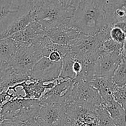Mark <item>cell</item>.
<instances>
[{"mask_svg":"<svg viewBox=\"0 0 126 126\" xmlns=\"http://www.w3.org/2000/svg\"><path fill=\"white\" fill-rule=\"evenodd\" d=\"M75 60V56L70 49L63 59V64L59 77L73 80L75 79L76 75L73 69V65Z\"/></svg>","mask_w":126,"mask_h":126,"instance_id":"cell-18","label":"cell"},{"mask_svg":"<svg viewBox=\"0 0 126 126\" xmlns=\"http://www.w3.org/2000/svg\"><path fill=\"white\" fill-rule=\"evenodd\" d=\"M74 80L59 77L56 79V84L51 89L45 90L39 102L44 103H64L67 104L72 90Z\"/></svg>","mask_w":126,"mask_h":126,"instance_id":"cell-8","label":"cell"},{"mask_svg":"<svg viewBox=\"0 0 126 126\" xmlns=\"http://www.w3.org/2000/svg\"><path fill=\"white\" fill-rule=\"evenodd\" d=\"M0 126H23V123L9 119H3L0 122Z\"/></svg>","mask_w":126,"mask_h":126,"instance_id":"cell-27","label":"cell"},{"mask_svg":"<svg viewBox=\"0 0 126 126\" xmlns=\"http://www.w3.org/2000/svg\"><path fill=\"white\" fill-rule=\"evenodd\" d=\"M39 100L16 98L6 102L1 107V120L24 122L35 118L38 110Z\"/></svg>","mask_w":126,"mask_h":126,"instance_id":"cell-3","label":"cell"},{"mask_svg":"<svg viewBox=\"0 0 126 126\" xmlns=\"http://www.w3.org/2000/svg\"><path fill=\"white\" fill-rule=\"evenodd\" d=\"M63 60L53 62L43 56L35 65L30 72V79L35 81L51 82L59 77Z\"/></svg>","mask_w":126,"mask_h":126,"instance_id":"cell-9","label":"cell"},{"mask_svg":"<svg viewBox=\"0 0 126 126\" xmlns=\"http://www.w3.org/2000/svg\"><path fill=\"white\" fill-rule=\"evenodd\" d=\"M50 43L69 47L75 46L87 36L73 27L63 25L51 30H46Z\"/></svg>","mask_w":126,"mask_h":126,"instance_id":"cell-10","label":"cell"},{"mask_svg":"<svg viewBox=\"0 0 126 126\" xmlns=\"http://www.w3.org/2000/svg\"><path fill=\"white\" fill-rule=\"evenodd\" d=\"M114 26L119 28L123 32L126 37V21H122V22H119L116 23Z\"/></svg>","mask_w":126,"mask_h":126,"instance_id":"cell-28","label":"cell"},{"mask_svg":"<svg viewBox=\"0 0 126 126\" xmlns=\"http://www.w3.org/2000/svg\"><path fill=\"white\" fill-rule=\"evenodd\" d=\"M17 45V52L8 64L16 72L30 76L33 66L43 57V48L23 44Z\"/></svg>","mask_w":126,"mask_h":126,"instance_id":"cell-4","label":"cell"},{"mask_svg":"<svg viewBox=\"0 0 126 126\" xmlns=\"http://www.w3.org/2000/svg\"><path fill=\"white\" fill-rule=\"evenodd\" d=\"M12 0H0V32L13 13Z\"/></svg>","mask_w":126,"mask_h":126,"instance_id":"cell-19","label":"cell"},{"mask_svg":"<svg viewBox=\"0 0 126 126\" xmlns=\"http://www.w3.org/2000/svg\"><path fill=\"white\" fill-rule=\"evenodd\" d=\"M14 71V70L7 63L0 61V86Z\"/></svg>","mask_w":126,"mask_h":126,"instance_id":"cell-25","label":"cell"},{"mask_svg":"<svg viewBox=\"0 0 126 126\" xmlns=\"http://www.w3.org/2000/svg\"><path fill=\"white\" fill-rule=\"evenodd\" d=\"M124 52L126 54V41L124 43V50H123Z\"/></svg>","mask_w":126,"mask_h":126,"instance_id":"cell-30","label":"cell"},{"mask_svg":"<svg viewBox=\"0 0 126 126\" xmlns=\"http://www.w3.org/2000/svg\"><path fill=\"white\" fill-rule=\"evenodd\" d=\"M124 50V44H119L112 40L111 38L106 39L101 46L100 47L99 51L105 52H122Z\"/></svg>","mask_w":126,"mask_h":126,"instance_id":"cell-22","label":"cell"},{"mask_svg":"<svg viewBox=\"0 0 126 126\" xmlns=\"http://www.w3.org/2000/svg\"><path fill=\"white\" fill-rule=\"evenodd\" d=\"M114 99L122 107L126 113V84L116 86L112 92Z\"/></svg>","mask_w":126,"mask_h":126,"instance_id":"cell-23","label":"cell"},{"mask_svg":"<svg viewBox=\"0 0 126 126\" xmlns=\"http://www.w3.org/2000/svg\"><path fill=\"white\" fill-rule=\"evenodd\" d=\"M17 44L34 46L44 47L50 43L47 36V30L35 20L32 22L23 30L12 34L9 37Z\"/></svg>","mask_w":126,"mask_h":126,"instance_id":"cell-6","label":"cell"},{"mask_svg":"<svg viewBox=\"0 0 126 126\" xmlns=\"http://www.w3.org/2000/svg\"><path fill=\"white\" fill-rule=\"evenodd\" d=\"M111 28L107 27L93 36H87L78 45L70 47L71 52L75 57L98 52L103 43L110 38L109 32Z\"/></svg>","mask_w":126,"mask_h":126,"instance_id":"cell-11","label":"cell"},{"mask_svg":"<svg viewBox=\"0 0 126 126\" xmlns=\"http://www.w3.org/2000/svg\"><path fill=\"white\" fill-rule=\"evenodd\" d=\"M107 0H86L75 9L65 25L73 27L86 36H93L111 27L107 21Z\"/></svg>","mask_w":126,"mask_h":126,"instance_id":"cell-1","label":"cell"},{"mask_svg":"<svg viewBox=\"0 0 126 126\" xmlns=\"http://www.w3.org/2000/svg\"><path fill=\"white\" fill-rule=\"evenodd\" d=\"M35 20V12L32 9L25 14L15 19L8 27L0 34V39L9 38L12 34L23 30L32 22Z\"/></svg>","mask_w":126,"mask_h":126,"instance_id":"cell-14","label":"cell"},{"mask_svg":"<svg viewBox=\"0 0 126 126\" xmlns=\"http://www.w3.org/2000/svg\"><path fill=\"white\" fill-rule=\"evenodd\" d=\"M61 1L64 6L75 11L79 5L86 0H61Z\"/></svg>","mask_w":126,"mask_h":126,"instance_id":"cell-26","label":"cell"},{"mask_svg":"<svg viewBox=\"0 0 126 126\" xmlns=\"http://www.w3.org/2000/svg\"><path fill=\"white\" fill-rule=\"evenodd\" d=\"M90 84L98 92L102 102L112 97V92L116 87L111 78L104 76H95Z\"/></svg>","mask_w":126,"mask_h":126,"instance_id":"cell-15","label":"cell"},{"mask_svg":"<svg viewBox=\"0 0 126 126\" xmlns=\"http://www.w3.org/2000/svg\"><path fill=\"white\" fill-rule=\"evenodd\" d=\"M101 105L106 110L117 126H126V111L114 99L113 97L103 102Z\"/></svg>","mask_w":126,"mask_h":126,"instance_id":"cell-16","label":"cell"},{"mask_svg":"<svg viewBox=\"0 0 126 126\" xmlns=\"http://www.w3.org/2000/svg\"><path fill=\"white\" fill-rule=\"evenodd\" d=\"M72 102L98 107L102 104V99L90 82L74 80L72 90L67 104Z\"/></svg>","mask_w":126,"mask_h":126,"instance_id":"cell-7","label":"cell"},{"mask_svg":"<svg viewBox=\"0 0 126 126\" xmlns=\"http://www.w3.org/2000/svg\"><path fill=\"white\" fill-rule=\"evenodd\" d=\"M17 42L11 38L0 39V61L9 63L17 50Z\"/></svg>","mask_w":126,"mask_h":126,"instance_id":"cell-17","label":"cell"},{"mask_svg":"<svg viewBox=\"0 0 126 126\" xmlns=\"http://www.w3.org/2000/svg\"><path fill=\"white\" fill-rule=\"evenodd\" d=\"M35 119L40 126H71L64 103L40 104Z\"/></svg>","mask_w":126,"mask_h":126,"instance_id":"cell-5","label":"cell"},{"mask_svg":"<svg viewBox=\"0 0 126 126\" xmlns=\"http://www.w3.org/2000/svg\"><path fill=\"white\" fill-rule=\"evenodd\" d=\"M109 36L110 38L115 42L124 45L126 37L123 32L119 28L113 26L110 30Z\"/></svg>","mask_w":126,"mask_h":126,"instance_id":"cell-24","label":"cell"},{"mask_svg":"<svg viewBox=\"0 0 126 126\" xmlns=\"http://www.w3.org/2000/svg\"><path fill=\"white\" fill-rule=\"evenodd\" d=\"M122 52H105L99 51L96 64L95 76L112 78L122 57Z\"/></svg>","mask_w":126,"mask_h":126,"instance_id":"cell-12","label":"cell"},{"mask_svg":"<svg viewBox=\"0 0 126 126\" xmlns=\"http://www.w3.org/2000/svg\"><path fill=\"white\" fill-rule=\"evenodd\" d=\"M98 120V126H117L102 105L98 106L95 110Z\"/></svg>","mask_w":126,"mask_h":126,"instance_id":"cell-21","label":"cell"},{"mask_svg":"<svg viewBox=\"0 0 126 126\" xmlns=\"http://www.w3.org/2000/svg\"><path fill=\"white\" fill-rule=\"evenodd\" d=\"M23 126H40L37 123L35 118L29 119L27 121L23 123Z\"/></svg>","mask_w":126,"mask_h":126,"instance_id":"cell-29","label":"cell"},{"mask_svg":"<svg viewBox=\"0 0 126 126\" xmlns=\"http://www.w3.org/2000/svg\"><path fill=\"white\" fill-rule=\"evenodd\" d=\"M35 21L43 28L51 30L67 25L75 10L66 7L61 0H33Z\"/></svg>","mask_w":126,"mask_h":126,"instance_id":"cell-2","label":"cell"},{"mask_svg":"<svg viewBox=\"0 0 126 126\" xmlns=\"http://www.w3.org/2000/svg\"><path fill=\"white\" fill-rule=\"evenodd\" d=\"M116 86L126 84V54L123 52L122 60L112 78Z\"/></svg>","mask_w":126,"mask_h":126,"instance_id":"cell-20","label":"cell"},{"mask_svg":"<svg viewBox=\"0 0 126 126\" xmlns=\"http://www.w3.org/2000/svg\"><path fill=\"white\" fill-rule=\"evenodd\" d=\"M29 81L30 82L28 83H27V81H25L22 83L16 85L9 89L11 90L14 93H16L17 92L16 89L19 87H22V89L25 93L24 96H21V98L39 100L45 90L53 88L56 84V79L51 82H43L41 81H35L31 79Z\"/></svg>","mask_w":126,"mask_h":126,"instance_id":"cell-13","label":"cell"},{"mask_svg":"<svg viewBox=\"0 0 126 126\" xmlns=\"http://www.w3.org/2000/svg\"><path fill=\"white\" fill-rule=\"evenodd\" d=\"M0 112H1V108H0ZM1 121V113H0V122Z\"/></svg>","mask_w":126,"mask_h":126,"instance_id":"cell-31","label":"cell"}]
</instances>
